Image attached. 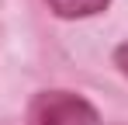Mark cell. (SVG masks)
Here are the masks:
<instances>
[{
    "mask_svg": "<svg viewBox=\"0 0 128 125\" xmlns=\"http://www.w3.org/2000/svg\"><path fill=\"white\" fill-rule=\"evenodd\" d=\"M24 125H100V115L76 90H38Z\"/></svg>",
    "mask_w": 128,
    "mask_h": 125,
    "instance_id": "obj_1",
    "label": "cell"
},
{
    "mask_svg": "<svg viewBox=\"0 0 128 125\" xmlns=\"http://www.w3.org/2000/svg\"><path fill=\"white\" fill-rule=\"evenodd\" d=\"M45 4L62 21H83V18H94V14H104L111 7V0H45Z\"/></svg>",
    "mask_w": 128,
    "mask_h": 125,
    "instance_id": "obj_2",
    "label": "cell"
},
{
    "mask_svg": "<svg viewBox=\"0 0 128 125\" xmlns=\"http://www.w3.org/2000/svg\"><path fill=\"white\" fill-rule=\"evenodd\" d=\"M114 66H118V70L128 77V42H121V45L114 49Z\"/></svg>",
    "mask_w": 128,
    "mask_h": 125,
    "instance_id": "obj_3",
    "label": "cell"
}]
</instances>
